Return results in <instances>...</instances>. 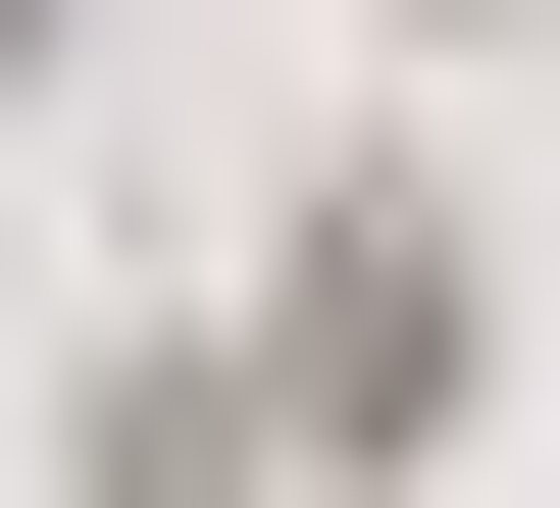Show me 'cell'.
Listing matches in <instances>:
<instances>
[{
	"instance_id": "6da1fadb",
	"label": "cell",
	"mask_w": 560,
	"mask_h": 508,
	"mask_svg": "<svg viewBox=\"0 0 560 508\" xmlns=\"http://www.w3.org/2000/svg\"><path fill=\"white\" fill-rule=\"evenodd\" d=\"M255 458H458V153H306V255H255Z\"/></svg>"
},
{
	"instance_id": "7a4b0ae2",
	"label": "cell",
	"mask_w": 560,
	"mask_h": 508,
	"mask_svg": "<svg viewBox=\"0 0 560 508\" xmlns=\"http://www.w3.org/2000/svg\"><path fill=\"white\" fill-rule=\"evenodd\" d=\"M408 51H510V0H408Z\"/></svg>"
},
{
	"instance_id": "3957f363",
	"label": "cell",
	"mask_w": 560,
	"mask_h": 508,
	"mask_svg": "<svg viewBox=\"0 0 560 508\" xmlns=\"http://www.w3.org/2000/svg\"><path fill=\"white\" fill-rule=\"evenodd\" d=\"M0 51H51V0H0Z\"/></svg>"
}]
</instances>
